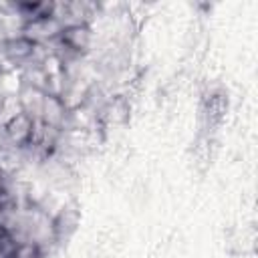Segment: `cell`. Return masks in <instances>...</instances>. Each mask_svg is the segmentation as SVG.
I'll return each mask as SVG.
<instances>
[{
    "mask_svg": "<svg viewBox=\"0 0 258 258\" xmlns=\"http://www.w3.org/2000/svg\"><path fill=\"white\" fill-rule=\"evenodd\" d=\"M44 95H46V91H42V89H38V87H34V85L22 83L20 89H18V95H16V101H18L20 111L38 121Z\"/></svg>",
    "mask_w": 258,
    "mask_h": 258,
    "instance_id": "obj_2",
    "label": "cell"
},
{
    "mask_svg": "<svg viewBox=\"0 0 258 258\" xmlns=\"http://www.w3.org/2000/svg\"><path fill=\"white\" fill-rule=\"evenodd\" d=\"M79 226V210L75 208H62L50 218V230H52V240L60 242L71 238V234Z\"/></svg>",
    "mask_w": 258,
    "mask_h": 258,
    "instance_id": "obj_3",
    "label": "cell"
},
{
    "mask_svg": "<svg viewBox=\"0 0 258 258\" xmlns=\"http://www.w3.org/2000/svg\"><path fill=\"white\" fill-rule=\"evenodd\" d=\"M12 258H42V246L34 242H20L12 252Z\"/></svg>",
    "mask_w": 258,
    "mask_h": 258,
    "instance_id": "obj_4",
    "label": "cell"
},
{
    "mask_svg": "<svg viewBox=\"0 0 258 258\" xmlns=\"http://www.w3.org/2000/svg\"><path fill=\"white\" fill-rule=\"evenodd\" d=\"M69 119V103L58 93H46L40 109L38 121L52 129H64V123Z\"/></svg>",
    "mask_w": 258,
    "mask_h": 258,
    "instance_id": "obj_1",
    "label": "cell"
}]
</instances>
